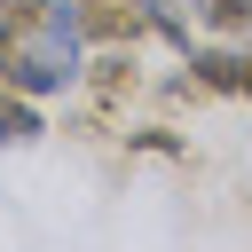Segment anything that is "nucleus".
Instances as JSON below:
<instances>
[{
	"label": "nucleus",
	"instance_id": "1",
	"mask_svg": "<svg viewBox=\"0 0 252 252\" xmlns=\"http://www.w3.org/2000/svg\"><path fill=\"white\" fill-rule=\"evenodd\" d=\"M79 16V39L87 47H142L158 24H150V0H71Z\"/></svg>",
	"mask_w": 252,
	"mask_h": 252
},
{
	"label": "nucleus",
	"instance_id": "2",
	"mask_svg": "<svg viewBox=\"0 0 252 252\" xmlns=\"http://www.w3.org/2000/svg\"><path fill=\"white\" fill-rule=\"evenodd\" d=\"M189 71H197V87L205 94H244V39H220V47H189Z\"/></svg>",
	"mask_w": 252,
	"mask_h": 252
},
{
	"label": "nucleus",
	"instance_id": "3",
	"mask_svg": "<svg viewBox=\"0 0 252 252\" xmlns=\"http://www.w3.org/2000/svg\"><path fill=\"white\" fill-rule=\"evenodd\" d=\"M79 79L94 87V102L134 94V47H94V63H79Z\"/></svg>",
	"mask_w": 252,
	"mask_h": 252
},
{
	"label": "nucleus",
	"instance_id": "4",
	"mask_svg": "<svg viewBox=\"0 0 252 252\" xmlns=\"http://www.w3.org/2000/svg\"><path fill=\"white\" fill-rule=\"evenodd\" d=\"M47 126H39V102L32 94H16V87H0V150H16V142H39Z\"/></svg>",
	"mask_w": 252,
	"mask_h": 252
},
{
	"label": "nucleus",
	"instance_id": "5",
	"mask_svg": "<svg viewBox=\"0 0 252 252\" xmlns=\"http://www.w3.org/2000/svg\"><path fill=\"white\" fill-rule=\"evenodd\" d=\"M47 8H55V0H0V16H8V24H39Z\"/></svg>",
	"mask_w": 252,
	"mask_h": 252
}]
</instances>
